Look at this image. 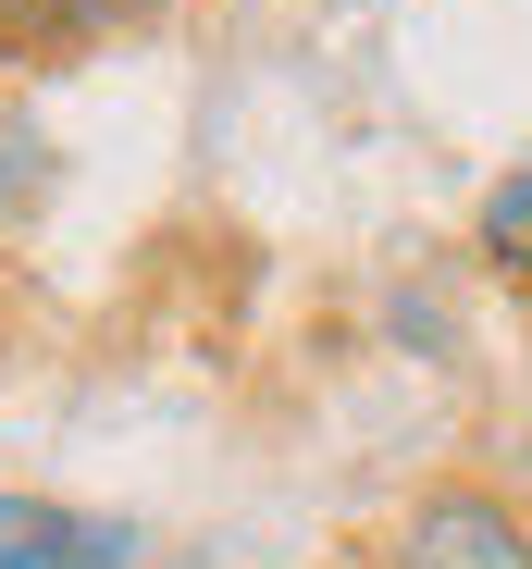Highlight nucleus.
<instances>
[{
  "label": "nucleus",
  "mask_w": 532,
  "mask_h": 569,
  "mask_svg": "<svg viewBox=\"0 0 532 569\" xmlns=\"http://www.w3.org/2000/svg\"><path fill=\"white\" fill-rule=\"evenodd\" d=\"M397 569H532V532L508 496L483 483H433L409 520H397Z\"/></svg>",
  "instance_id": "1"
},
{
  "label": "nucleus",
  "mask_w": 532,
  "mask_h": 569,
  "mask_svg": "<svg viewBox=\"0 0 532 569\" xmlns=\"http://www.w3.org/2000/svg\"><path fill=\"white\" fill-rule=\"evenodd\" d=\"M124 13V0H0V38L13 50H74V38H100Z\"/></svg>",
  "instance_id": "3"
},
{
  "label": "nucleus",
  "mask_w": 532,
  "mask_h": 569,
  "mask_svg": "<svg viewBox=\"0 0 532 569\" xmlns=\"http://www.w3.org/2000/svg\"><path fill=\"white\" fill-rule=\"evenodd\" d=\"M137 520L100 508H50V496H0V569H124Z\"/></svg>",
  "instance_id": "2"
},
{
  "label": "nucleus",
  "mask_w": 532,
  "mask_h": 569,
  "mask_svg": "<svg viewBox=\"0 0 532 569\" xmlns=\"http://www.w3.org/2000/svg\"><path fill=\"white\" fill-rule=\"evenodd\" d=\"M483 248H495V272L532 284V161H508V173L483 186Z\"/></svg>",
  "instance_id": "4"
}]
</instances>
